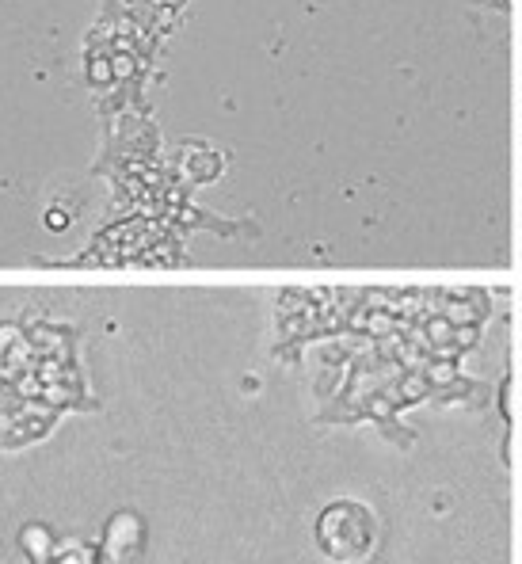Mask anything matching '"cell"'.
Here are the masks:
<instances>
[{
  "label": "cell",
  "instance_id": "obj_1",
  "mask_svg": "<svg viewBox=\"0 0 522 564\" xmlns=\"http://www.w3.org/2000/svg\"><path fill=\"white\" fill-rule=\"evenodd\" d=\"M317 542L332 561H362L378 542L374 515L355 500L328 504L317 519Z\"/></svg>",
  "mask_w": 522,
  "mask_h": 564
}]
</instances>
